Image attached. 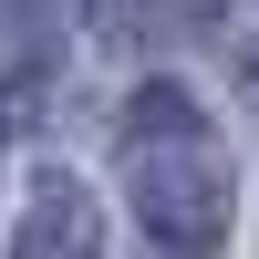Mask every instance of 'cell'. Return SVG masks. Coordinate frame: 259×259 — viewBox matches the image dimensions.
Segmentation results:
<instances>
[{
    "label": "cell",
    "mask_w": 259,
    "mask_h": 259,
    "mask_svg": "<svg viewBox=\"0 0 259 259\" xmlns=\"http://www.w3.org/2000/svg\"><path fill=\"white\" fill-rule=\"evenodd\" d=\"M124 207L166 259H218L228 249V156H218V124L197 114V94L177 83H145L124 104Z\"/></svg>",
    "instance_id": "1"
},
{
    "label": "cell",
    "mask_w": 259,
    "mask_h": 259,
    "mask_svg": "<svg viewBox=\"0 0 259 259\" xmlns=\"http://www.w3.org/2000/svg\"><path fill=\"white\" fill-rule=\"evenodd\" d=\"M11 259H104L94 187H83V177H41L31 207H21V228H11Z\"/></svg>",
    "instance_id": "2"
}]
</instances>
